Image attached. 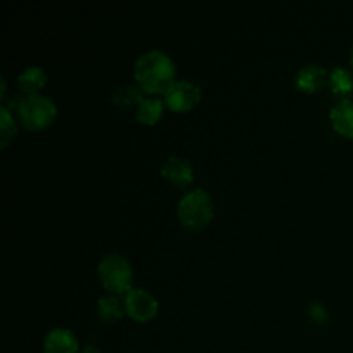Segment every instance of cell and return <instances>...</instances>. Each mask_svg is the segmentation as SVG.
Listing matches in <instances>:
<instances>
[{
  "label": "cell",
  "mask_w": 353,
  "mask_h": 353,
  "mask_svg": "<svg viewBox=\"0 0 353 353\" xmlns=\"http://www.w3.org/2000/svg\"><path fill=\"white\" fill-rule=\"evenodd\" d=\"M176 65L165 52L159 48L143 52L134 61V79L148 93H165L176 81Z\"/></svg>",
  "instance_id": "cell-1"
},
{
  "label": "cell",
  "mask_w": 353,
  "mask_h": 353,
  "mask_svg": "<svg viewBox=\"0 0 353 353\" xmlns=\"http://www.w3.org/2000/svg\"><path fill=\"white\" fill-rule=\"evenodd\" d=\"M21 124L26 130H43L57 116V105L50 97L40 93H24L14 102Z\"/></svg>",
  "instance_id": "cell-2"
},
{
  "label": "cell",
  "mask_w": 353,
  "mask_h": 353,
  "mask_svg": "<svg viewBox=\"0 0 353 353\" xmlns=\"http://www.w3.org/2000/svg\"><path fill=\"white\" fill-rule=\"evenodd\" d=\"M214 216V203L209 192L203 188H193L183 193L178 202V217L183 226L200 230L207 226Z\"/></svg>",
  "instance_id": "cell-3"
},
{
  "label": "cell",
  "mask_w": 353,
  "mask_h": 353,
  "mask_svg": "<svg viewBox=\"0 0 353 353\" xmlns=\"http://www.w3.org/2000/svg\"><path fill=\"white\" fill-rule=\"evenodd\" d=\"M97 274L109 293H126L131 288L133 268L124 255L109 254L99 262Z\"/></svg>",
  "instance_id": "cell-4"
},
{
  "label": "cell",
  "mask_w": 353,
  "mask_h": 353,
  "mask_svg": "<svg viewBox=\"0 0 353 353\" xmlns=\"http://www.w3.org/2000/svg\"><path fill=\"white\" fill-rule=\"evenodd\" d=\"M124 310L133 321L145 323V321L154 319L159 310V302L147 290L131 286L124 293Z\"/></svg>",
  "instance_id": "cell-5"
},
{
  "label": "cell",
  "mask_w": 353,
  "mask_h": 353,
  "mask_svg": "<svg viewBox=\"0 0 353 353\" xmlns=\"http://www.w3.org/2000/svg\"><path fill=\"white\" fill-rule=\"evenodd\" d=\"M200 86L190 79H176L168 92L164 93V102L174 112L190 110L200 100Z\"/></svg>",
  "instance_id": "cell-6"
},
{
  "label": "cell",
  "mask_w": 353,
  "mask_h": 353,
  "mask_svg": "<svg viewBox=\"0 0 353 353\" xmlns=\"http://www.w3.org/2000/svg\"><path fill=\"white\" fill-rule=\"evenodd\" d=\"M161 174L176 186H188L193 181V165L186 159L171 157L165 159L161 165Z\"/></svg>",
  "instance_id": "cell-7"
},
{
  "label": "cell",
  "mask_w": 353,
  "mask_h": 353,
  "mask_svg": "<svg viewBox=\"0 0 353 353\" xmlns=\"http://www.w3.org/2000/svg\"><path fill=\"white\" fill-rule=\"evenodd\" d=\"M79 345L74 334L65 327H54L43 338L45 353H78Z\"/></svg>",
  "instance_id": "cell-8"
},
{
  "label": "cell",
  "mask_w": 353,
  "mask_h": 353,
  "mask_svg": "<svg viewBox=\"0 0 353 353\" xmlns=\"http://www.w3.org/2000/svg\"><path fill=\"white\" fill-rule=\"evenodd\" d=\"M327 78H330V76H327L326 68L317 64H309L299 69L295 78V85L296 88L302 90V92L314 93L317 92V90L323 88Z\"/></svg>",
  "instance_id": "cell-9"
},
{
  "label": "cell",
  "mask_w": 353,
  "mask_h": 353,
  "mask_svg": "<svg viewBox=\"0 0 353 353\" xmlns=\"http://www.w3.org/2000/svg\"><path fill=\"white\" fill-rule=\"evenodd\" d=\"M330 119L333 128L343 137L353 138V102L348 99L340 100L336 105L331 109Z\"/></svg>",
  "instance_id": "cell-10"
},
{
  "label": "cell",
  "mask_w": 353,
  "mask_h": 353,
  "mask_svg": "<svg viewBox=\"0 0 353 353\" xmlns=\"http://www.w3.org/2000/svg\"><path fill=\"white\" fill-rule=\"evenodd\" d=\"M47 83V74L40 65H28L17 76V85L24 93H38Z\"/></svg>",
  "instance_id": "cell-11"
},
{
  "label": "cell",
  "mask_w": 353,
  "mask_h": 353,
  "mask_svg": "<svg viewBox=\"0 0 353 353\" xmlns=\"http://www.w3.org/2000/svg\"><path fill=\"white\" fill-rule=\"evenodd\" d=\"M164 110V100L159 97H145L140 105L134 109V119L141 124L157 123Z\"/></svg>",
  "instance_id": "cell-12"
},
{
  "label": "cell",
  "mask_w": 353,
  "mask_h": 353,
  "mask_svg": "<svg viewBox=\"0 0 353 353\" xmlns=\"http://www.w3.org/2000/svg\"><path fill=\"white\" fill-rule=\"evenodd\" d=\"M143 99H145L143 92H141L138 86H133V85L119 86V88L110 95L112 103L119 107V109H130V107H134V109H137Z\"/></svg>",
  "instance_id": "cell-13"
},
{
  "label": "cell",
  "mask_w": 353,
  "mask_h": 353,
  "mask_svg": "<svg viewBox=\"0 0 353 353\" xmlns=\"http://www.w3.org/2000/svg\"><path fill=\"white\" fill-rule=\"evenodd\" d=\"M97 312L99 317L105 323H114V321L119 319L123 316V303L119 302L116 295L109 293V295L100 296L99 302H97Z\"/></svg>",
  "instance_id": "cell-14"
},
{
  "label": "cell",
  "mask_w": 353,
  "mask_h": 353,
  "mask_svg": "<svg viewBox=\"0 0 353 353\" xmlns=\"http://www.w3.org/2000/svg\"><path fill=\"white\" fill-rule=\"evenodd\" d=\"M331 90L338 95H348L353 90V76L343 65H336L333 71L330 72V78H327Z\"/></svg>",
  "instance_id": "cell-15"
},
{
  "label": "cell",
  "mask_w": 353,
  "mask_h": 353,
  "mask_svg": "<svg viewBox=\"0 0 353 353\" xmlns=\"http://www.w3.org/2000/svg\"><path fill=\"white\" fill-rule=\"evenodd\" d=\"M0 131H2V147H7L10 140L16 134V123L14 116L10 114L9 107H0Z\"/></svg>",
  "instance_id": "cell-16"
},
{
  "label": "cell",
  "mask_w": 353,
  "mask_h": 353,
  "mask_svg": "<svg viewBox=\"0 0 353 353\" xmlns=\"http://www.w3.org/2000/svg\"><path fill=\"white\" fill-rule=\"evenodd\" d=\"M309 314L314 321L317 323H326L330 314H327V309L321 302H312L309 307Z\"/></svg>",
  "instance_id": "cell-17"
},
{
  "label": "cell",
  "mask_w": 353,
  "mask_h": 353,
  "mask_svg": "<svg viewBox=\"0 0 353 353\" xmlns=\"http://www.w3.org/2000/svg\"><path fill=\"white\" fill-rule=\"evenodd\" d=\"M81 353H100V350L97 347H93V345H86Z\"/></svg>",
  "instance_id": "cell-18"
},
{
  "label": "cell",
  "mask_w": 353,
  "mask_h": 353,
  "mask_svg": "<svg viewBox=\"0 0 353 353\" xmlns=\"http://www.w3.org/2000/svg\"><path fill=\"white\" fill-rule=\"evenodd\" d=\"M350 59H352V64H353V45H352V54H350Z\"/></svg>",
  "instance_id": "cell-19"
}]
</instances>
